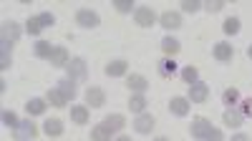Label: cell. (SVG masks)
Returning a JSON list of instances; mask_svg holds the SVG:
<instances>
[{
	"instance_id": "obj_1",
	"label": "cell",
	"mask_w": 252,
	"mask_h": 141,
	"mask_svg": "<svg viewBox=\"0 0 252 141\" xmlns=\"http://www.w3.org/2000/svg\"><path fill=\"white\" fill-rule=\"evenodd\" d=\"M35 134H38V129H35V124H33L31 118L20 121V124L13 129V136H15V141H33V139H35Z\"/></svg>"
},
{
	"instance_id": "obj_2",
	"label": "cell",
	"mask_w": 252,
	"mask_h": 141,
	"mask_svg": "<svg viewBox=\"0 0 252 141\" xmlns=\"http://www.w3.org/2000/svg\"><path fill=\"white\" fill-rule=\"evenodd\" d=\"M66 68H68V78H73V81H86L89 78V66L83 58H71V63Z\"/></svg>"
},
{
	"instance_id": "obj_3",
	"label": "cell",
	"mask_w": 252,
	"mask_h": 141,
	"mask_svg": "<svg viewBox=\"0 0 252 141\" xmlns=\"http://www.w3.org/2000/svg\"><path fill=\"white\" fill-rule=\"evenodd\" d=\"M134 23H136V26H141V28H152V26L157 23V13H154L152 8L141 5V8H136V10H134Z\"/></svg>"
},
{
	"instance_id": "obj_4",
	"label": "cell",
	"mask_w": 252,
	"mask_h": 141,
	"mask_svg": "<svg viewBox=\"0 0 252 141\" xmlns=\"http://www.w3.org/2000/svg\"><path fill=\"white\" fill-rule=\"evenodd\" d=\"M20 26L18 23H13V20H5L3 26H0V40L3 43H18V38H20Z\"/></svg>"
},
{
	"instance_id": "obj_5",
	"label": "cell",
	"mask_w": 252,
	"mask_h": 141,
	"mask_svg": "<svg viewBox=\"0 0 252 141\" xmlns=\"http://www.w3.org/2000/svg\"><path fill=\"white\" fill-rule=\"evenodd\" d=\"M76 23H78L81 28H96V26L101 23V18H98V13H94V10H89V8H81V10L76 13Z\"/></svg>"
},
{
	"instance_id": "obj_6",
	"label": "cell",
	"mask_w": 252,
	"mask_h": 141,
	"mask_svg": "<svg viewBox=\"0 0 252 141\" xmlns=\"http://www.w3.org/2000/svg\"><path fill=\"white\" fill-rule=\"evenodd\" d=\"M207 96H209V88H207V84H202V81H197V84H192L189 86V101L192 104H204L207 101Z\"/></svg>"
},
{
	"instance_id": "obj_7",
	"label": "cell",
	"mask_w": 252,
	"mask_h": 141,
	"mask_svg": "<svg viewBox=\"0 0 252 141\" xmlns=\"http://www.w3.org/2000/svg\"><path fill=\"white\" fill-rule=\"evenodd\" d=\"M209 129H212V124H209V118H204V116H197V118L192 121V126H189L192 136H194V139H202V141H204V136L209 134Z\"/></svg>"
},
{
	"instance_id": "obj_8",
	"label": "cell",
	"mask_w": 252,
	"mask_h": 141,
	"mask_svg": "<svg viewBox=\"0 0 252 141\" xmlns=\"http://www.w3.org/2000/svg\"><path fill=\"white\" fill-rule=\"evenodd\" d=\"M83 96H86V104H91L94 109H101L103 104H106V93H103L98 86H89Z\"/></svg>"
},
{
	"instance_id": "obj_9",
	"label": "cell",
	"mask_w": 252,
	"mask_h": 141,
	"mask_svg": "<svg viewBox=\"0 0 252 141\" xmlns=\"http://www.w3.org/2000/svg\"><path fill=\"white\" fill-rule=\"evenodd\" d=\"M154 129V116L152 113H139L136 121H134V131L136 134H152Z\"/></svg>"
},
{
	"instance_id": "obj_10",
	"label": "cell",
	"mask_w": 252,
	"mask_h": 141,
	"mask_svg": "<svg viewBox=\"0 0 252 141\" xmlns=\"http://www.w3.org/2000/svg\"><path fill=\"white\" fill-rule=\"evenodd\" d=\"M126 86H129V91H134V93H144L146 88H149V81H146L141 73H131L129 78H126Z\"/></svg>"
},
{
	"instance_id": "obj_11",
	"label": "cell",
	"mask_w": 252,
	"mask_h": 141,
	"mask_svg": "<svg viewBox=\"0 0 252 141\" xmlns=\"http://www.w3.org/2000/svg\"><path fill=\"white\" fill-rule=\"evenodd\" d=\"M159 23H161L166 30H177V28L182 26V15H179V13H174V10H166V13H161Z\"/></svg>"
},
{
	"instance_id": "obj_12",
	"label": "cell",
	"mask_w": 252,
	"mask_h": 141,
	"mask_svg": "<svg viewBox=\"0 0 252 141\" xmlns=\"http://www.w3.org/2000/svg\"><path fill=\"white\" fill-rule=\"evenodd\" d=\"M222 118H224V124H227L229 129H237V126H242V121H245V113H242L240 109H227Z\"/></svg>"
},
{
	"instance_id": "obj_13",
	"label": "cell",
	"mask_w": 252,
	"mask_h": 141,
	"mask_svg": "<svg viewBox=\"0 0 252 141\" xmlns=\"http://www.w3.org/2000/svg\"><path fill=\"white\" fill-rule=\"evenodd\" d=\"M189 104H192L189 98H184V96H177V98H172L169 111H172L174 116H187V113H189Z\"/></svg>"
},
{
	"instance_id": "obj_14",
	"label": "cell",
	"mask_w": 252,
	"mask_h": 141,
	"mask_svg": "<svg viewBox=\"0 0 252 141\" xmlns=\"http://www.w3.org/2000/svg\"><path fill=\"white\" fill-rule=\"evenodd\" d=\"M232 56H235L232 43H217V46H215V58L220 60V63H229V60H232Z\"/></svg>"
},
{
	"instance_id": "obj_15",
	"label": "cell",
	"mask_w": 252,
	"mask_h": 141,
	"mask_svg": "<svg viewBox=\"0 0 252 141\" xmlns=\"http://www.w3.org/2000/svg\"><path fill=\"white\" fill-rule=\"evenodd\" d=\"M10 63H13V43H3L0 40V68L8 71Z\"/></svg>"
},
{
	"instance_id": "obj_16",
	"label": "cell",
	"mask_w": 252,
	"mask_h": 141,
	"mask_svg": "<svg viewBox=\"0 0 252 141\" xmlns=\"http://www.w3.org/2000/svg\"><path fill=\"white\" fill-rule=\"evenodd\" d=\"M48 60H51V66H56V68H61V66H68V63H71L68 51H66V48H61V46H58V48L51 53V58H48Z\"/></svg>"
},
{
	"instance_id": "obj_17",
	"label": "cell",
	"mask_w": 252,
	"mask_h": 141,
	"mask_svg": "<svg viewBox=\"0 0 252 141\" xmlns=\"http://www.w3.org/2000/svg\"><path fill=\"white\" fill-rule=\"evenodd\" d=\"M106 76H111V78H119V76H124L126 71H129V63L126 60H111V63H106Z\"/></svg>"
},
{
	"instance_id": "obj_18",
	"label": "cell",
	"mask_w": 252,
	"mask_h": 141,
	"mask_svg": "<svg viewBox=\"0 0 252 141\" xmlns=\"http://www.w3.org/2000/svg\"><path fill=\"white\" fill-rule=\"evenodd\" d=\"M46 109H48V104H46L43 98H31L28 104H26L28 116H43V113H46Z\"/></svg>"
},
{
	"instance_id": "obj_19",
	"label": "cell",
	"mask_w": 252,
	"mask_h": 141,
	"mask_svg": "<svg viewBox=\"0 0 252 141\" xmlns=\"http://www.w3.org/2000/svg\"><path fill=\"white\" fill-rule=\"evenodd\" d=\"M46 101H48L51 106H56V109H63V106L68 104V98L63 96V91H61V88H51V91H48V96H46Z\"/></svg>"
},
{
	"instance_id": "obj_20",
	"label": "cell",
	"mask_w": 252,
	"mask_h": 141,
	"mask_svg": "<svg viewBox=\"0 0 252 141\" xmlns=\"http://www.w3.org/2000/svg\"><path fill=\"white\" fill-rule=\"evenodd\" d=\"M157 71H159V76L169 78V76H174V73H177V63H174L172 58H161L159 63H157Z\"/></svg>"
},
{
	"instance_id": "obj_21",
	"label": "cell",
	"mask_w": 252,
	"mask_h": 141,
	"mask_svg": "<svg viewBox=\"0 0 252 141\" xmlns=\"http://www.w3.org/2000/svg\"><path fill=\"white\" fill-rule=\"evenodd\" d=\"M58 88L63 91V96H66L68 101L76 98V81H73V78H68V76L61 78V81H58Z\"/></svg>"
},
{
	"instance_id": "obj_22",
	"label": "cell",
	"mask_w": 252,
	"mask_h": 141,
	"mask_svg": "<svg viewBox=\"0 0 252 141\" xmlns=\"http://www.w3.org/2000/svg\"><path fill=\"white\" fill-rule=\"evenodd\" d=\"M124 124H126V118H124L121 113H111V116L103 118V126H106L111 134H114V131H119V129H124Z\"/></svg>"
},
{
	"instance_id": "obj_23",
	"label": "cell",
	"mask_w": 252,
	"mask_h": 141,
	"mask_svg": "<svg viewBox=\"0 0 252 141\" xmlns=\"http://www.w3.org/2000/svg\"><path fill=\"white\" fill-rule=\"evenodd\" d=\"M43 134L46 136H61L63 134V121L61 118H48L43 124Z\"/></svg>"
},
{
	"instance_id": "obj_24",
	"label": "cell",
	"mask_w": 252,
	"mask_h": 141,
	"mask_svg": "<svg viewBox=\"0 0 252 141\" xmlns=\"http://www.w3.org/2000/svg\"><path fill=\"white\" fill-rule=\"evenodd\" d=\"M161 51H164L166 56H177V53H179V40L172 38V35H166V38L161 40Z\"/></svg>"
},
{
	"instance_id": "obj_25",
	"label": "cell",
	"mask_w": 252,
	"mask_h": 141,
	"mask_svg": "<svg viewBox=\"0 0 252 141\" xmlns=\"http://www.w3.org/2000/svg\"><path fill=\"white\" fill-rule=\"evenodd\" d=\"M71 121L73 124H86L89 121V109L86 106H73L71 109Z\"/></svg>"
},
{
	"instance_id": "obj_26",
	"label": "cell",
	"mask_w": 252,
	"mask_h": 141,
	"mask_svg": "<svg viewBox=\"0 0 252 141\" xmlns=\"http://www.w3.org/2000/svg\"><path fill=\"white\" fill-rule=\"evenodd\" d=\"M91 141H111V131L103 124H98V126L91 129Z\"/></svg>"
},
{
	"instance_id": "obj_27",
	"label": "cell",
	"mask_w": 252,
	"mask_h": 141,
	"mask_svg": "<svg viewBox=\"0 0 252 141\" xmlns=\"http://www.w3.org/2000/svg\"><path fill=\"white\" fill-rule=\"evenodd\" d=\"M129 109H131L134 113H144V109H146V98H144V93H134V96H131Z\"/></svg>"
},
{
	"instance_id": "obj_28",
	"label": "cell",
	"mask_w": 252,
	"mask_h": 141,
	"mask_svg": "<svg viewBox=\"0 0 252 141\" xmlns=\"http://www.w3.org/2000/svg\"><path fill=\"white\" fill-rule=\"evenodd\" d=\"M53 51H56V48L48 43V40H38V43H35V56H38V58H51Z\"/></svg>"
},
{
	"instance_id": "obj_29",
	"label": "cell",
	"mask_w": 252,
	"mask_h": 141,
	"mask_svg": "<svg viewBox=\"0 0 252 141\" xmlns=\"http://www.w3.org/2000/svg\"><path fill=\"white\" fill-rule=\"evenodd\" d=\"M182 78H184V84L192 86V84H197V81H199V71L194 66H187V68H182Z\"/></svg>"
},
{
	"instance_id": "obj_30",
	"label": "cell",
	"mask_w": 252,
	"mask_h": 141,
	"mask_svg": "<svg viewBox=\"0 0 252 141\" xmlns=\"http://www.w3.org/2000/svg\"><path fill=\"white\" fill-rule=\"evenodd\" d=\"M222 101L227 104V109H235V104L240 101V91H237V88H227V91L222 93Z\"/></svg>"
},
{
	"instance_id": "obj_31",
	"label": "cell",
	"mask_w": 252,
	"mask_h": 141,
	"mask_svg": "<svg viewBox=\"0 0 252 141\" xmlns=\"http://www.w3.org/2000/svg\"><path fill=\"white\" fill-rule=\"evenodd\" d=\"M222 30H224L227 35H237V33H240V20H237V18H227L224 23H222Z\"/></svg>"
},
{
	"instance_id": "obj_32",
	"label": "cell",
	"mask_w": 252,
	"mask_h": 141,
	"mask_svg": "<svg viewBox=\"0 0 252 141\" xmlns=\"http://www.w3.org/2000/svg\"><path fill=\"white\" fill-rule=\"evenodd\" d=\"M26 30H28V35H40V30H43V26H40L38 15H35V18H31L28 23H26Z\"/></svg>"
},
{
	"instance_id": "obj_33",
	"label": "cell",
	"mask_w": 252,
	"mask_h": 141,
	"mask_svg": "<svg viewBox=\"0 0 252 141\" xmlns=\"http://www.w3.org/2000/svg\"><path fill=\"white\" fill-rule=\"evenodd\" d=\"M202 5H204V3H199V0H184L182 10H184V13H197V10H202Z\"/></svg>"
},
{
	"instance_id": "obj_34",
	"label": "cell",
	"mask_w": 252,
	"mask_h": 141,
	"mask_svg": "<svg viewBox=\"0 0 252 141\" xmlns=\"http://www.w3.org/2000/svg\"><path fill=\"white\" fill-rule=\"evenodd\" d=\"M114 8L119 13H131L134 10V3H131V0H114Z\"/></svg>"
},
{
	"instance_id": "obj_35",
	"label": "cell",
	"mask_w": 252,
	"mask_h": 141,
	"mask_svg": "<svg viewBox=\"0 0 252 141\" xmlns=\"http://www.w3.org/2000/svg\"><path fill=\"white\" fill-rule=\"evenodd\" d=\"M3 124H5L8 129H15L20 121H18V116H15L13 111H3Z\"/></svg>"
},
{
	"instance_id": "obj_36",
	"label": "cell",
	"mask_w": 252,
	"mask_h": 141,
	"mask_svg": "<svg viewBox=\"0 0 252 141\" xmlns=\"http://www.w3.org/2000/svg\"><path fill=\"white\" fill-rule=\"evenodd\" d=\"M202 8L209 10V13H220V10L224 8V0H209V3H204Z\"/></svg>"
},
{
	"instance_id": "obj_37",
	"label": "cell",
	"mask_w": 252,
	"mask_h": 141,
	"mask_svg": "<svg viewBox=\"0 0 252 141\" xmlns=\"http://www.w3.org/2000/svg\"><path fill=\"white\" fill-rule=\"evenodd\" d=\"M38 20H40V26H43V28H48V26L56 23V15L46 10V13H38Z\"/></svg>"
},
{
	"instance_id": "obj_38",
	"label": "cell",
	"mask_w": 252,
	"mask_h": 141,
	"mask_svg": "<svg viewBox=\"0 0 252 141\" xmlns=\"http://www.w3.org/2000/svg\"><path fill=\"white\" fill-rule=\"evenodd\" d=\"M204 141H224V134L220 129H209V134L204 136Z\"/></svg>"
},
{
	"instance_id": "obj_39",
	"label": "cell",
	"mask_w": 252,
	"mask_h": 141,
	"mask_svg": "<svg viewBox=\"0 0 252 141\" xmlns=\"http://www.w3.org/2000/svg\"><path fill=\"white\" fill-rule=\"evenodd\" d=\"M240 111H242L245 116H250V118H252V98H247V101H245V104H242V109H240Z\"/></svg>"
},
{
	"instance_id": "obj_40",
	"label": "cell",
	"mask_w": 252,
	"mask_h": 141,
	"mask_svg": "<svg viewBox=\"0 0 252 141\" xmlns=\"http://www.w3.org/2000/svg\"><path fill=\"white\" fill-rule=\"evenodd\" d=\"M232 141H252L247 134H237V136H232Z\"/></svg>"
},
{
	"instance_id": "obj_41",
	"label": "cell",
	"mask_w": 252,
	"mask_h": 141,
	"mask_svg": "<svg viewBox=\"0 0 252 141\" xmlns=\"http://www.w3.org/2000/svg\"><path fill=\"white\" fill-rule=\"evenodd\" d=\"M116 141H131V139H129V136H119Z\"/></svg>"
},
{
	"instance_id": "obj_42",
	"label": "cell",
	"mask_w": 252,
	"mask_h": 141,
	"mask_svg": "<svg viewBox=\"0 0 252 141\" xmlns=\"http://www.w3.org/2000/svg\"><path fill=\"white\" fill-rule=\"evenodd\" d=\"M154 141H169V139H166V136H157Z\"/></svg>"
},
{
	"instance_id": "obj_43",
	"label": "cell",
	"mask_w": 252,
	"mask_h": 141,
	"mask_svg": "<svg viewBox=\"0 0 252 141\" xmlns=\"http://www.w3.org/2000/svg\"><path fill=\"white\" fill-rule=\"evenodd\" d=\"M247 56H250V58H252V46H250V48H247Z\"/></svg>"
}]
</instances>
